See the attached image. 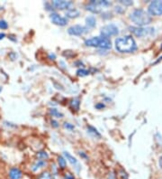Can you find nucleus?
Masks as SVG:
<instances>
[{
    "label": "nucleus",
    "mask_w": 162,
    "mask_h": 179,
    "mask_svg": "<svg viewBox=\"0 0 162 179\" xmlns=\"http://www.w3.org/2000/svg\"><path fill=\"white\" fill-rule=\"evenodd\" d=\"M115 48L120 53H132L137 50V44L132 36L127 35L115 40Z\"/></svg>",
    "instance_id": "1"
},
{
    "label": "nucleus",
    "mask_w": 162,
    "mask_h": 179,
    "mask_svg": "<svg viewBox=\"0 0 162 179\" xmlns=\"http://www.w3.org/2000/svg\"><path fill=\"white\" fill-rule=\"evenodd\" d=\"M130 19L133 22V23L140 27H142L143 26L149 25L151 23L152 18L143 9H135L131 14L130 15Z\"/></svg>",
    "instance_id": "2"
},
{
    "label": "nucleus",
    "mask_w": 162,
    "mask_h": 179,
    "mask_svg": "<svg viewBox=\"0 0 162 179\" xmlns=\"http://www.w3.org/2000/svg\"><path fill=\"white\" fill-rule=\"evenodd\" d=\"M85 44L89 47H98L103 49H110L112 44L111 41L105 37H93L85 41Z\"/></svg>",
    "instance_id": "3"
},
{
    "label": "nucleus",
    "mask_w": 162,
    "mask_h": 179,
    "mask_svg": "<svg viewBox=\"0 0 162 179\" xmlns=\"http://www.w3.org/2000/svg\"><path fill=\"white\" fill-rule=\"evenodd\" d=\"M131 34L137 37H143L154 34L153 27H140V26H130L129 27Z\"/></svg>",
    "instance_id": "4"
},
{
    "label": "nucleus",
    "mask_w": 162,
    "mask_h": 179,
    "mask_svg": "<svg viewBox=\"0 0 162 179\" xmlns=\"http://www.w3.org/2000/svg\"><path fill=\"white\" fill-rule=\"evenodd\" d=\"M100 32H101V34L103 35V37L107 38V37H110V36L117 35L119 34V29L115 25L110 24V25L103 26L101 28Z\"/></svg>",
    "instance_id": "5"
},
{
    "label": "nucleus",
    "mask_w": 162,
    "mask_h": 179,
    "mask_svg": "<svg viewBox=\"0 0 162 179\" xmlns=\"http://www.w3.org/2000/svg\"><path fill=\"white\" fill-rule=\"evenodd\" d=\"M148 12L151 15H162V2L161 1H152L148 7Z\"/></svg>",
    "instance_id": "6"
},
{
    "label": "nucleus",
    "mask_w": 162,
    "mask_h": 179,
    "mask_svg": "<svg viewBox=\"0 0 162 179\" xmlns=\"http://www.w3.org/2000/svg\"><path fill=\"white\" fill-rule=\"evenodd\" d=\"M88 28L85 27L83 26H79V25H76V26H72L68 29V33L70 35H82L86 33H87Z\"/></svg>",
    "instance_id": "7"
},
{
    "label": "nucleus",
    "mask_w": 162,
    "mask_h": 179,
    "mask_svg": "<svg viewBox=\"0 0 162 179\" xmlns=\"http://www.w3.org/2000/svg\"><path fill=\"white\" fill-rule=\"evenodd\" d=\"M50 17H51V20H52V23L55 24V25H57V26H66V25L68 24L67 18L60 16V15L59 14H57V13H52V14L50 15Z\"/></svg>",
    "instance_id": "8"
},
{
    "label": "nucleus",
    "mask_w": 162,
    "mask_h": 179,
    "mask_svg": "<svg viewBox=\"0 0 162 179\" xmlns=\"http://www.w3.org/2000/svg\"><path fill=\"white\" fill-rule=\"evenodd\" d=\"M52 5L56 7L57 9H60V10H65V9H68L69 7L72 6V2L71 1H64V0H54V1L52 2Z\"/></svg>",
    "instance_id": "9"
},
{
    "label": "nucleus",
    "mask_w": 162,
    "mask_h": 179,
    "mask_svg": "<svg viewBox=\"0 0 162 179\" xmlns=\"http://www.w3.org/2000/svg\"><path fill=\"white\" fill-rule=\"evenodd\" d=\"M64 156H66L67 160H68L69 163H70L72 166H74V167H75V169L77 170V172H79V170H80V166H79L78 161L77 160V158H74L73 156H71L68 152H66V151L64 152Z\"/></svg>",
    "instance_id": "10"
},
{
    "label": "nucleus",
    "mask_w": 162,
    "mask_h": 179,
    "mask_svg": "<svg viewBox=\"0 0 162 179\" xmlns=\"http://www.w3.org/2000/svg\"><path fill=\"white\" fill-rule=\"evenodd\" d=\"M8 176L10 179H22L23 172L17 167H13L10 169V171L8 173Z\"/></svg>",
    "instance_id": "11"
},
{
    "label": "nucleus",
    "mask_w": 162,
    "mask_h": 179,
    "mask_svg": "<svg viewBox=\"0 0 162 179\" xmlns=\"http://www.w3.org/2000/svg\"><path fill=\"white\" fill-rule=\"evenodd\" d=\"M86 9L92 12V13H95V14H98L102 11V7H100L98 5H97L94 0L90 1L89 4L86 6Z\"/></svg>",
    "instance_id": "12"
},
{
    "label": "nucleus",
    "mask_w": 162,
    "mask_h": 179,
    "mask_svg": "<svg viewBox=\"0 0 162 179\" xmlns=\"http://www.w3.org/2000/svg\"><path fill=\"white\" fill-rule=\"evenodd\" d=\"M86 24L87 28H88V27H89V28L95 27L96 25H97V20H96L95 16L90 15V16L86 17Z\"/></svg>",
    "instance_id": "13"
},
{
    "label": "nucleus",
    "mask_w": 162,
    "mask_h": 179,
    "mask_svg": "<svg viewBox=\"0 0 162 179\" xmlns=\"http://www.w3.org/2000/svg\"><path fill=\"white\" fill-rule=\"evenodd\" d=\"M79 11L76 8H72V9H69L67 11L66 13V15L68 17V18H76L79 15Z\"/></svg>",
    "instance_id": "14"
},
{
    "label": "nucleus",
    "mask_w": 162,
    "mask_h": 179,
    "mask_svg": "<svg viewBox=\"0 0 162 179\" xmlns=\"http://www.w3.org/2000/svg\"><path fill=\"white\" fill-rule=\"evenodd\" d=\"M45 166H46L45 160H37V161L32 166V170H33V172H35V171H37L39 168H41V167H45Z\"/></svg>",
    "instance_id": "15"
},
{
    "label": "nucleus",
    "mask_w": 162,
    "mask_h": 179,
    "mask_svg": "<svg viewBox=\"0 0 162 179\" xmlns=\"http://www.w3.org/2000/svg\"><path fill=\"white\" fill-rule=\"evenodd\" d=\"M69 105H70V108L73 109V110H76L78 111L79 109V106H80V101L78 99H73L70 101L69 102Z\"/></svg>",
    "instance_id": "16"
},
{
    "label": "nucleus",
    "mask_w": 162,
    "mask_h": 179,
    "mask_svg": "<svg viewBox=\"0 0 162 179\" xmlns=\"http://www.w3.org/2000/svg\"><path fill=\"white\" fill-rule=\"evenodd\" d=\"M87 130H88V133L91 134V135H93L94 137L96 138H101V134L97 131V129L94 127L92 126H87Z\"/></svg>",
    "instance_id": "17"
},
{
    "label": "nucleus",
    "mask_w": 162,
    "mask_h": 179,
    "mask_svg": "<svg viewBox=\"0 0 162 179\" xmlns=\"http://www.w3.org/2000/svg\"><path fill=\"white\" fill-rule=\"evenodd\" d=\"M36 156L40 160H46L49 158V155L46 151H40L36 154Z\"/></svg>",
    "instance_id": "18"
},
{
    "label": "nucleus",
    "mask_w": 162,
    "mask_h": 179,
    "mask_svg": "<svg viewBox=\"0 0 162 179\" xmlns=\"http://www.w3.org/2000/svg\"><path fill=\"white\" fill-rule=\"evenodd\" d=\"M50 114L52 116V117H56V118H62L63 117V114L61 112H60V111L54 108L51 109H50Z\"/></svg>",
    "instance_id": "19"
},
{
    "label": "nucleus",
    "mask_w": 162,
    "mask_h": 179,
    "mask_svg": "<svg viewBox=\"0 0 162 179\" xmlns=\"http://www.w3.org/2000/svg\"><path fill=\"white\" fill-rule=\"evenodd\" d=\"M38 179H52V175L50 174V172L44 171V172H42L41 174L39 175Z\"/></svg>",
    "instance_id": "20"
},
{
    "label": "nucleus",
    "mask_w": 162,
    "mask_h": 179,
    "mask_svg": "<svg viewBox=\"0 0 162 179\" xmlns=\"http://www.w3.org/2000/svg\"><path fill=\"white\" fill-rule=\"evenodd\" d=\"M58 163H59V166L61 169H64L66 168V166H67V162L65 160V158L63 156H59L58 158Z\"/></svg>",
    "instance_id": "21"
},
{
    "label": "nucleus",
    "mask_w": 162,
    "mask_h": 179,
    "mask_svg": "<svg viewBox=\"0 0 162 179\" xmlns=\"http://www.w3.org/2000/svg\"><path fill=\"white\" fill-rule=\"evenodd\" d=\"M89 71L87 70H85V69H79L77 71V75L79 76V77H85V76H87L89 74Z\"/></svg>",
    "instance_id": "22"
},
{
    "label": "nucleus",
    "mask_w": 162,
    "mask_h": 179,
    "mask_svg": "<svg viewBox=\"0 0 162 179\" xmlns=\"http://www.w3.org/2000/svg\"><path fill=\"white\" fill-rule=\"evenodd\" d=\"M118 177H119V179H129L127 173L123 169H120L118 171Z\"/></svg>",
    "instance_id": "23"
},
{
    "label": "nucleus",
    "mask_w": 162,
    "mask_h": 179,
    "mask_svg": "<svg viewBox=\"0 0 162 179\" xmlns=\"http://www.w3.org/2000/svg\"><path fill=\"white\" fill-rule=\"evenodd\" d=\"M7 28H8V24H7V22L6 20H3V19L0 20V29L6 30V29H7Z\"/></svg>",
    "instance_id": "24"
},
{
    "label": "nucleus",
    "mask_w": 162,
    "mask_h": 179,
    "mask_svg": "<svg viewBox=\"0 0 162 179\" xmlns=\"http://www.w3.org/2000/svg\"><path fill=\"white\" fill-rule=\"evenodd\" d=\"M63 126H64L65 128L69 129V130H73V129L75 128V126H74V125H72V124H70V123H68V122H65Z\"/></svg>",
    "instance_id": "25"
},
{
    "label": "nucleus",
    "mask_w": 162,
    "mask_h": 179,
    "mask_svg": "<svg viewBox=\"0 0 162 179\" xmlns=\"http://www.w3.org/2000/svg\"><path fill=\"white\" fill-rule=\"evenodd\" d=\"M120 3L121 4H123V5H124V6H131V5H132V1H130V0H121L120 1Z\"/></svg>",
    "instance_id": "26"
},
{
    "label": "nucleus",
    "mask_w": 162,
    "mask_h": 179,
    "mask_svg": "<svg viewBox=\"0 0 162 179\" xmlns=\"http://www.w3.org/2000/svg\"><path fill=\"white\" fill-rule=\"evenodd\" d=\"M65 179H75V177H74V175H71L70 173H67V174L65 175Z\"/></svg>",
    "instance_id": "27"
},
{
    "label": "nucleus",
    "mask_w": 162,
    "mask_h": 179,
    "mask_svg": "<svg viewBox=\"0 0 162 179\" xmlns=\"http://www.w3.org/2000/svg\"><path fill=\"white\" fill-rule=\"evenodd\" d=\"M51 123H52V126L53 127V128H59V123L56 121V120H52V121H51Z\"/></svg>",
    "instance_id": "28"
},
{
    "label": "nucleus",
    "mask_w": 162,
    "mask_h": 179,
    "mask_svg": "<svg viewBox=\"0 0 162 179\" xmlns=\"http://www.w3.org/2000/svg\"><path fill=\"white\" fill-rule=\"evenodd\" d=\"M96 108H97V109H104V108H105V105H104L103 103H98V104L96 105Z\"/></svg>",
    "instance_id": "29"
},
{
    "label": "nucleus",
    "mask_w": 162,
    "mask_h": 179,
    "mask_svg": "<svg viewBox=\"0 0 162 179\" xmlns=\"http://www.w3.org/2000/svg\"><path fill=\"white\" fill-rule=\"evenodd\" d=\"M9 56H10V58H11L12 60H15L16 57H17V55H16L15 53H11V54H9Z\"/></svg>",
    "instance_id": "30"
},
{
    "label": "nucleus",
    "mask_w": 162,
    "mask_h": 179,
    "mask_svg": "<svg viewBox=\"0 0 162 179\" xmlns=\"http://www.w3.org/2000/svg\"><path fill=\"white\" fill-rule=\"evenodd\" d=\"M79 156H81V158H86V159L88 158V156H87L84 152H79Z\"/></svg>",
    "instance_id": "31"
},
{
    "label": "nucleus",
    "mask_w": 162,
    "mask_h": 179,
    "mask_svg": "<svg viewBox=\"0 0 162 179\" xmlns=\"http://www.w3.org/2000/svg\"><path fill=\"white\" fill-rule=\"evenodd\" d=\"M49 58H50L51 60H55L56 56H55V54H51L49 55Z\"/></svg>",
    "instance_id": "32"
},
{
    "label": "nucleus",
    "mask_w": 162,
    "mask_h": 179,
    "mask_svg": "<svg viewBox=\"0 0 162 179\" xmlns=\"http://www.w3.org/2000/svg\"><path fill=\"white\" fill-rule=\"evenodd\" d=\"M6 37V34H4V33H0V40H2L3 38H5Z\"/></svg>",
    "instance_id": "33"
},
{
    "label": "nucleus",
    "mask_w": 162,
    "mask_h": 179,
    "mask_svg": "<svg viewBox=\"0 0 162 179\" xmlns=\"http://www.w3.org/2000/svg\"><path fill=\"white\" fill-rule=\"evenodd\" d=\"M6 123V125H7L8 127L10 126V127H14V128H16L17 126L16 125H12V123H8V122H5Z\"/></svg>",
    "instance_id": "34"
},
{
    "label": "nucleus",
    "mask_w": 162,
    "mask_h": 179,
    "mask_svg": "<svg viewBox=\"0 0 162 179\" xmlns=\"http://www.w3.org/2000/svg\"><path fill=\"white\" fill-rule=\"evenodd\" d=\"M115 8H116V11H118V12H123V10H122V9H121V7H116Z\"/></svg>",
    "instance_id": "35"
},
{
    "label": "nucleus",
    "mask_w": 162,
    "mask_h": 179,
    "mask_svg": "<svg viewBox=\"0 0 162 179\" xmlns=\"http://www.w3.org/2000/svg\"><path fill=\"white\" fill-rule=\"evenodd\" d=\"M109 179H115V177L113 175V174H111V175H110V176H109Z\"/></svg>",
    "instance_id": "36"
},
{
    "label": "nucleus",
    "mask_w": 162,
    "mask_h": 179,
    "mask_svg": "<svg viewBox=\"0 0 162 179\" xmlns=\"http://www.w3.org/2000/svg\"><path fill=\"white\" fill-rule=\"evenodd\" d=\"M160 161H161V162H162V158H159V162H160ZM160 167H162V164H161V165H160Z\"/></svg>",
    "instance_id": "37"
},
{
    "label": "nucleus",
    "mask_w": 162,
    "mask_h": 179,
    "mask_svg": "<svg viewBox=\"0 0 162 179\" xmlns=\"http://www.w3.org/2000/svg\"><path fill=\"white\" fill-rule=\"evenodd\" d=\"M2 89H3V88H2L1 86H0V92H2Z\"/></svg>",
    "instance_id": "38"
}]
</instances>
